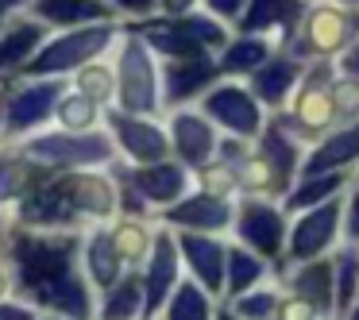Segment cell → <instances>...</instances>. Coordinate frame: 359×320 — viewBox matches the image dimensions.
<instances>
[{
  "label": "cell",
  "mask_w": 359,
  "mask_h": 320,
  "mask_svg": "<svg viewBox=\"0 0 359 320\" xmlns=\"http://www.w3.org/2000/svg\"><path fill=\"white\" fill-rule=\"evenodd\" d=\"M332 78H336L332 58H313V62L305 66L290 104L282 112H271V116H278L305 147H313L320 135H328L336 124H344L340 112H336V101H332Z\"/></svg>",
  "instance_id": "6da1fadb"
},
{
  "label": "cell",
  "mask_w": 359,
  "mask_h": 320,
  "mask_svg": "<svg viewBox=\"0 0 359 320\" xmlns=\"http://www.w3.org/2000/svg\"><path fill=\"white\" fill-rule=\"evenodd\" d=\"M355 35H359V4L355 0H309L294 43L282 50L305 58V62H313V58H332L336 62V55Z\"/></svg>",
  "instance_id": "7a4b0ae2"
},
{
  "label": "cell",
  "mask_w": 359,
  "mask_h": 320,
  "mask_svg": "<svg viewBox=\"0 0 359 320\" xmlns=\"http://www.w3.org/2000/svg\"><path fill=\"white\" fill-rule=\"evenodd\" d=\"M232 232L240 243H248L251 251H259L263 258H271V266L286 255V235H290V212L282 209V201L274 197H255L240 193L236 197V220Z\"/></svg>",
  "instance_id": "3957f363"
},
{
  "label": "cell",
  "mask_w": 359,
  "mask_h": 320,
  "mask_svg": "<svg viewBox=\"0 0 359 320\" xmlns=\"http://www.w3.org/2000/svg\"><path fill=\"white\" fill-rule=\"evenodd\" d=\"M340 243H344V193L290 216L286 255L278 263H305V258L317 255H332Z\"/></svg>",
  "instance_id": "277c9868"
},
{
  "label": "cell",
  "mask_w": 359,
  "mask_h": 320,
  "mask_svg": "<svg viewBox=\"0 0 359 320\" xmlns=\"http://www.w3.org/2000/svg\"><path fill=\"white\" fill-rule=\"evenodd\" d=\"M201 112L217 127H224L228 135H240V139H251V143L259 139L266 116H271V112L259 104V97L251 93V85L240 81V78L212 81V85L201 93Z\"/></svg>",
  "instance_id": "5b68a950"
},
{
  "label": "cell",
  "mask_w": 359,
  "mask_h": 320,
  "mask_svg": "<svg viewBox=\"0 0 359 320\" xmlns=\"http://www.w3.org/2000/svg\"><path fill=\"white\" fill-rule=\"evenodd\" d=\"M116 101L124 112H140V116H151L158 109V70L155 58L147 50V39L143 35H132L120 50L116 62Z\"/></svg>",
  "instance_id": "8992f818"
},
{
  "label": "cell",
  "mask_w": 359,
  "mask_h": 320,
  "mask_svg": "<svg viewBox=\"0 0 359 320\" xmlns=\"http://www.w3.org/2000/svg\"><path fill=\"white\" fill-rule=\"evenodd\" d=\"M274 278L286 289L302 293L320 316H336V278H332V255H317L305 263H274Z\"/></svg>",
  "instance_id": "52a82bcc"
},
{
  "label": "cell",
  "mask_w": 359,
  "mask_h": 320,
  "mask_svg": "<svg viewBox=\"0 0 359 320\" xmlns=\"http://www.w3.org/2000/svg\"><path fill=\"white\" fill-rule=\"evenodd\" d=\"M236 220V197H220V193H189L178 197L174 204H166V224L178 228V232H228Z\"/></svg>",
  "instance_id": "ba28073f"
},
{
  "label": "cell",
  "mask_w": 359,
  "mask_h": 320,
  "mask_svg": "<svg viewBox=\"0 0 359 320\" xmlns=\"http://www.w3.org/2000/svg\"><path fill=\"white\" fill-rule=\"evenodd\" d=\"M305 66H309L305 58H297V55H290V50L278 47L263 66H259V70H251L243 81L251 85V93L259 97V104H263L266 112H282L290 104V97H294Z\"/></svg>",
  "instance_id": "9c48e42d"
},
{
  "label": "cell",
  "mask_w": 359,
  "mask_h": 320,
  "mask_svg": "<svg viewBox=\"0 0 359 320\" xmlns=\"http://www.w3.org/2000/svg\"><path fill=\"white\" fill-rule=\"evenodd\" d=\"M305 8H309V0H248L236 32H259L271 35L278 47H290L302 27Z\"/></svg>",
  "instance_id": "30bf717a"
},
{
  "label": "cell",
  "mask_w": 359,
  "mask_h": 320,
  "mask_svg": "<svg viewBox=\"0 0 359 320\" xmlns=\"http://www.w3.org/2000/svg\"><path fill=\"white\" fill-rule=\"evenodd\" d=\"M178 270H182V247L178 235L170 228L155 232V243L147 251V274H143V293H147V312H158L166 305V297L178 286Z\"/></svg>",
  "instance_id": "8fae6325"
},
{
  "label": "cell",
  "mask_w": 359,
  "mask_h": 320,
  "mask_svg": "<svg viewBox=\"0 0 359 320\" xmlns=\"http://www.w3.org/2000/svg\"><path fill=\"white\" fill-rule=\"evenodd\" d=\"M182 263L189 266L197 281L212 297H224V266H228V243H220L212 232H178Z\"/></svg>",
  "instance_id": "7c38bea8"
},
{
  "label": "cell",
  "mask_w": 359,
  "mask_h": 320,
  "mask_svg": "<svg viewBox=\"0 0 359 320\" xmlns=\"http://www.w3.org/2000/svg\"><path fill=\"white\" fill-rule=\"evenodd\" d=\"M325 170H359V120H344L328 135H320L313 147H305L302 174H325Z\"/></svg>",
  "instance_id": "4fadbf2b"
},
{
  "label": "cell",
  "mask_w": 359,
  "mask_h": 320,
  "mask_svg": "<svg viewBox=\"0 0 359 320\" xmlns=\"http://www.w3.org/2000/svg\"><path fill=\"white\" fill-rule=\"evenodd\" d=\"M217 143H220L217 124H212L205 112L178 109L170 116V147H174V155H178L186 166L197 170V166L212 162V158H217Z\"/></svg>",
  "instance_id": "5bb4252c"
},
{
  "label": "cell",
  "mask_w": 359,
  "mask_h": 320,
  "mask_svg": "<svg viewBox=\"0 0 359 320\" xmlns=\"http://www.w3.org/2000/svg\"><path fill=\"white\" fill-rule=\"evenodd\" d=\"M112 35H116V32H112L109 24L86 27V32H74V35H62V39L50 43V47L35 58L32 70L35 74H66V70H74V66L89 62L93 55H101V50L112 43Z\"/></svg>",
  "instance_id": "9a60e30c"
},
{
  "label": "cell",
  "mask_w": 359,
  "mask_h": 320,
  "mask_svg": "<svg viewBox=\"0 0 359 320\" xmlns=\"http://www.w3.org/2000/svg\"><path fill=\"white\" fill-rule=\"evenodd\" d=\"M220 62L209 55H194V58H174L163 70V101L166 104H186L194 97H201L212 81H220Z\"/></svg>",
  "instance_id": "2e32d148"
},
{
  "label": "cell",
  "mask_w": 359,
  "mask_h": 320,
  "mask_svg": "<svg viewBox=\"0 0 359 320\" xmlns=\"http://www.w3.org/2000/svg\"><path fill=\"white\" fill-rule=\"evenodd\" d=\"M112 132H116L120 147L135 158V162H158L170 155V135L163 127H155L151 120H143L140 112H112Z\"/></svg>",
  "instance_id": "e0dca14e"
},
{
  "label": "cell",
  "mask_w": 359,
  "mask_h": 320,
  "mask_svg": "<svg viewBox=\"0 0 359 320\" xmlns=\"http://www.w3.org/2000/svg\"><path fill=\"white\" fill-rule=\"evenodd\" d=\"M355 181V174L351 170H325V174H297L294 186L286 189V197H282V209L294 216V212L302 209H313V204H325L332 201V197L348 193V186Z\"/></svg>",
  "instance_id": "ac0fdd59"
},
{
  "label": "cell",
  "mask_w": 359,
  "mask_h": 320,
  "mask_svg": "<svg viewBox=\"0 0 359 320\" xmlns=\"http://www.w3.org/2000/svg\"><path fill=\"white\" fill-rule=\"evenodd\" d=\"M278 50V43L271 39V35H259V32H236L232 39L224 43V50L217 55L220 62V74L224 78H248L251 70H259V66L266 62V58Z\"/></svg>",
  "instance_id": "d6986e66"
},
{
  "label": "cell",
  "mask_w": 359,
  "mask_h": 320,
  "mask_svg": "<svg viewBox=\"0 0 359 320\" xmlns=\"http://www.w3.org/2000/svg\"><path fill=\"white\" fill-rule=\"evenodd\" d=\"M135 189H140L143 201L151 204H174L178 197H186L189 189V174L186 162H143V170H135Z\"/></svg>",
  "instance_id": "ffe728a7"
},
{
  "label": "cell",
  "mask_w": 359,
  "mask_h": 320,
  "mask_svg": "<svg viewBox=\"0 0 359 320\" xmlns=\"http://www.w3.org/2000/svg\"><path fill=\"white\" fill-rule=\"evenodd\" d=\"M236 178H240V193L274 197V201H282V197H286V189L294 186V178H290L278 162H271L263 151H255V147H251L248 158H240V162H236Z\"/></svg>",
  "instance_id": "44dd1931"
},
{
  "label": "cell",
  "mask_w": 359,
  "mask_h": 320,
  "mask_svg": "<svg viewBox=\"0 0 359 320\" xmlns=\"http://www.w3.org/2000/svg\"><path fill=\"white\" fill-rule=\"evenodd\" d=\"M32 155L47 162H104L112 155V143L104 135H50L35 143Z\"/></svg>",
  "instance_id": "7402d4cb"
},
{
  "label": "cell",
  "mask_w": 359,
  "mask_h": 320,
  "mask_svg": "<svg viewBox=\"0 0 359 320\" xmlns=\"http://www.w3.org/2000/svg\"><path fill=\"white\" fill-rule=\"evenodd\" d=\"M20 266H24L27 286H35L43 293V286L66 278V266H70V247L62 243H20Z\"/></svg>",
  "instance_id": "603a6c76"
},
{
  "label": "cell",
  "mask_w": 359,
  "mask_h": 320,
  "mask_svg": "<svg viewBox=\"0 0 359 320\" xmlns=\"http://www.w3.org/2000/svg\"><path fill=\"white\" fill-rule=\"evenodd\" d=\"M271 258H263L259 251H251L248 243H228V266H224V297H236L243 289L259 286L271 278Z\"/></svg>",
  "instance_id": "cb8c5ba5"
},
{
  "label": "cell",
  "mask_w": 359,
  "mask_h": 320,
  "mask_svg": "<svg viewBox=\"0 0 359 320\" xmlns=\"http://www.w3.org/2000/svg\"><path fill=\"white\" fill-rule=\"evenodd\" d=\"M332 278H336V316H348L359 301V239H344L332 251Z\"/></svg>",
  "instance_id": "d4e9b609"
},
{
  "label": "cell",
  "mask_w": 359,
  "mask_h": 320,
  "mask_svg": "<svg viewBox=\"0 0 359 320\" xmlns=\"http://www.w3.org/2000/svg\"><path fill=\"white\" fill-rule=\"evenodd\" d=\"M143 39H147V47H155L158 55L166 58H194V55H209V50L201 47L197 39H189L186 27L178 24V16L163 20V24H147L143 27Z\"/></svg>",
  "instance_id": "484cf974"
},
{
  "label": "cell",
  "mask_w": 359,
  "mask_h": 320,
  "mask_svg": "<svg viewBox=\"0 0 359 320\" xmlns=\"http://www.w3.org/2000/svg\"><path fill=\"white\" fill-rule=\"evenodd\" d=\"M228 301H232V316H240V320H266V316H278L282 281L271 274L266 281H259V286H251V289H243V293L228 297Z\"/></svg>",
  "instance_id": "4316f807"
},
{
  "label": "cell",
  "mask_w": 359,
  "mask_h": 320,
  "mask_svg": "<svg viewBox=\"0 0 359 320\" xmlns=\"http://www.w3.org/2000/svg\"><path fill=\"white\" fill-rule=\"evenodd\" d=\"M163 309H166L170 320H205V316H212V293L197 278L194 281H178Z\"/></svg>",
  "instance_id": "83f0119b"
},
{
  "label": "cell",
  "mask_w": 359,
  "mask_h": 320,
  "mask_svg": "<svg viewBox=\"0 0 359 320\" xmlns=\"http://www.w3.org/2000/svg\"><path fill=\"white\" fill-rule=\"evenodd\" d=\"M89 270H93V281H101V286H116L120 281V263H124V255H120L116 239H112L109 232H97L93 239H89Z\"/></svg>",
  "instance_id": "f1b7e54d"
},
{
  "label": "cell",
  "mask_w": 359,
  "mask_h": 320,
  "mask_svg": "<svg viewBox=\"0 0 359 320\" xmlns=\"http://www.w3.org/2000/svg\"><path fill=\"white\" fill-rule=\"evenodd\" d=\"M58 189L70 197V204H78V209H89V212H97V216H104V212L116 204V193H112V186H109V181H101V178H70V181H62Z\"/></svg>",
  "instance_id": "f546056e"
},
{
  "label": "cell",
  "mask_w": 359,
  "mask_h": 320,
  "mask_svg": "<svg viewBox=\"0 0 359 320\" xmlns=\"http://www.w3.org/2000/svg\"><path fill=\"white\" fill-rule=\"evenodd\" d=\"M178 24L186 27L189 39H197L209 55H220L224 50V43L232 39V32H228L224 20H217L212 12H205V16H194V12H186V16H178Z\"/></svg>",
  "instance_id": "4dcf8cb0"
},
{
  "label": "cell",
  "mask_w": 359,
  "mask_h": 320,
  "mask_svg": "<svg viewBox=\"0 0 359 320\" xmlns=\"http://www.w3.org/2000/svg\"><path fill=\"white\" fill-rule=\"evenodd\" d=\"M39 12L47 20H58V24H81V20L109 16V8L97 4V0H39Z\"/></svg>",
  "instance_id": "1f68e13d"
},
{
  "label": "cell",
  "mask_w": 359,
  "mask_h": 320,
  "mask_svg": "<svg viewBox=\"0 0 359 320\" xmlns=\"http://www.w3.org/2000/svg\"><path fill=\"white\" fill-rule=\"evenodd\" d=\"M55 97H58V85H35V89H27V93H20L16 104H12L8 124H12V127L35 124V120H39L43 112L50 109V101H55Z\"/></svg>",
  "instance_id": "d6a6232c"
},
{
  "label": "cell",
  "mask_w": 359,
  "mask_h": 320,
  "mask_svg": "<svg viewBox=\"0 0 359 320\" xmlns=\"http://www.w3.org/2000/svg\"><path fill=\"white\" fill-rule=\"evenodd\" d=\"M147 309V293H143L140 278H124L112 286L109 301H104V316H140Z\"/></svg>",
  "instance_id": "836d02e7"
},
{
  "label": "cell",
  "mask_w": 359,
  "mask_h": 320,
  "mask_svg": "<svg viewBox=\"0 0 359 320\" xmlns=\"http://www.w3.org/2000/svg\"><path fill=\"white\" fill-rule=\"evenodd\" d=\"M70 216V197L62 193V189H47V193H39L32 204H27V220H43V224H55V220H66Z\"/></svg>",
  "instance_id": "e575fe53"
},
{
  "label": "cell",
  "mask_w": 359,
  "mask_h": 320,
  "mask_svg": "<svg viewBox=\"0 0 359 320\" xmlns=\"http://www.w3.org/2000/svg\"><path fill=\"white\" fill-rule=\"evenodd\" d=\"M332 101L340 120H359V78L355 74H340L332 78Z\"/></svg>",
  "instance_id": "d590c367"
},
{
  "label": "cell",
  "mask_w": 359,
  "mask_h": 320,
  "mask_svg": "<svg viewBox=\"0 0 359 320\" xmlns=\"http://www.w3.org/2000/svg\"><path fill=\"white\" fill-rule=\"evenodd\" d=\"M35 39H39V32H35V27H16V32L8 35V39L0 43V66L20 62V58H24L27 50L35 47Z\"/></svg>",
  "instance_id": "8d00e7d4"
},
{
  "label": "cell",
  "mask_w": 359,
  "mask_h": 320,
  "mask_svg": "<svg viewBox=\"0 0 359 320\" xmlns=\"http://www.w3.org/2000/svg\"><path fill=\"white\" fill-rule=\"evenodd\" d=\"M112 239H116L120 255H124V258H132V263H140V258H143V255H147V251H151V243H155V235H147V232H143V228L128 224L124 232H120V235H112Z\"/></svg>",
  "instance_id": "74e56055"
},
{
  "label": "cell",
  "mask_w": 359,
  "mask_h": 320,
  "mask_svg": "<svg viewBox=\"0 0 359 320\" xmlns=\"http://www.w3.org/2000/svg\"><path fill=\"white\" fill-rule=\"evenodd\" d=\"M97 116V97H66L62 101V124L66 127H89Z\"/></svg>",
  "instance_id": "f35d334b"
},
{
  "label": "cell",
  "mask_w": 359,
  "mask_h": 320,
  "mask_svg": "<svg viewBox=\"0 0 359 320\" xmlns=\"http://www.w3.org/2000/svg\"><path fill=\"white\" fill-rule=\"evenodd\" d=\"M50 301H55L62 312L81 316V312H86V289H81L78 278H62V281H58V289L50 293Z\"/></svg>",
  "instance_id": "ab89813d"
},
{
  "label": "cell",
  "mask_w": 359,
  "mask_h": 320,
  "mask_svg": "<svg viewBox=\"0 0 359 320\" xmlns=\"http://www.w3.org/2000/svg\"><path fill=\"white\" fill-rule=\"evenodd\" d=\"M278 316L282 320H320V312L313 309L309 301H305L302 293H294V289L282 286V301H278Z\"/></svg>",
  "instance_id": "60d3db41"
},
{
  "label": "cell",
  "mask_w": 359,
  "mask_h": 320,
  "mask_svg": "<svg viewBox=\"0 0 359 320\" xmlns=\"http://www.w3.org/2000/svg\"><path fill=\"white\" fill-rule=\"evenodd\" d=\"M344 239H359V178L344 193Z\"/></svg>",
  "instance_id": "b9f144b4"
},
{
  "label": "cell",
  "mask_w": 359,
  "mask_h": 320,
  "mask_svg": "<svg viewBox=\"0 0 359 320\" xmlns=\"http://www.w3.org/2000/svg\"><path fill=\"white\" fill-rule=\"evenodd\" d=\"M243 8H248V0H205V12H212L224 24H240Z\"/></svg>",
  "instance_id": "7bdbcfd3"
},
{
  "label": "cell",
  "mask_w": 359,
  "mask_h": 320,
  "mask_svg": "<svg viewBox=\"0 0 359 320\" xmlns=\"http://www.w3.org/2000/svg\"><path fill=\"white\" fill-rule=\"evenodd\" d=\"M81 89H86L89 97H97V101H101V97H109L112 78H109L104 70H93V74H86V78H81Z\"/></svg>",
  "instance_id": "ee69618b"
},
{
  "label": "cell",
  "mask_w": 359,
  "mask_h": 320,
  "mask_svg": "<svg viewBox=\"0 0 359 320\" xmlns=\"http://www.w3.org/2000/svg\"><path fill=\"white\" fill-rule=\"evenodd\" d=\"M336 70H340V74H355V78H359V35L340 50V55H336Z\"/></svg>",
  "instance_id": "f6af8a7d"
},
{
  "label": "cell",
  "mask_w": 359,
  "mask_h": 320,
  "mask_svg": "<svg viewBox=\"0 0 359 320\" xmlns=\"http://www.w3.org/2000/svg\"><path fill=\"white\" fill-rule=\"evenodd\" d=\"M20 181H24V170L20 166H4L0 170V197H12L20 189Z\"/></svg>",
  "instance_id": "bcb514c9"
},
{
  "label": "cell",
  "mask_w": 359,
  "mask_h": 320,
  "mask_svg": "<svg viewBox=\"0 0 359 320\" xmlns=\"http://www.w3.org/2000/svg\"><path fill=\"white\" fill-rule=\"evenodd\" d=\"M197 0H158V8L166 12V16H186V12H194Z\"/></svg>",
  "instance_id": "7dc6e473"
},
{
  "label": "cell",
  "mask_w": 359,
  "mask_h": 320,
  "mask_svg": "<svg viewBox=\"0 0 359 320\" xmlns=\"http://www.w3.org/2000/svg\"><path fill=\"white\" fill-rule=\"evenodd\" d=\"M116 4H120L124 12H135V16H143V12H151V8H155L158 0H116Z\"/></svg>",
  "instance_id": "c3c4849f"
},
{
  "label": "cell",
  "mask_w": 359,
  "mask_h": 320,
  "mask_svg": "<svg viewBox=\"0 0 359 320\" xmlns=\"http://www.w3.org/2000/svg\"><path fill=\"white\" fill-rule=\"evenodd\" d=\"M27 312L24 309H16V305H4V309H0V320H24Z\"/></svg>",
  "instance_id": "681fc988"
},
{
  "label": "cell",
  "mask_w": 359,
  "mask_h": 320,
  "mask_svg": "<svg viewBox=\"0 0 359 320\" xmlns=\"http://www.w3.org/2000/svg\"><path fill=\"white\" fill-rule=\"evenodd\" d=\"M348 320H359V301L351 305V312H348Z\"/></svg>",
  "instance_id": "f907efd6"
},
{
  "label": "cell",
  "mask_w": 359,
  "mask_h": 320,
  "mask_svg": "<svg viewBox=\"0 0 359 320\" xmlns=\"http://www.w3.org/2000/svg\"><path fill=\"white\" fill-rule=\"evenodd\" d=\"M12 4H16V0H0V12H8Z\"/></svg>",
  "instance_id": "816d5d0a"
},
{
  "label": "cell",
  "mask_w": 359,
  "mask_h": 320,
  "mask_svg": "<svg viewBox=\"0 0 359 320\" xmlns=\"http://www.w3.org/2000/svg\"><path fill=\"white\" fill-rule=\"evenodd\" d=\"M0 289H4V278H0Z\"/></svg>",
  "instance_id": "f5cc1de1"
},
{
  "label": "cell",
  "mask_w": 359,
  "mask_h": 320,
  "mask_svg": "<svg viewBox=\"0 0 359 320\" xmlns=\"http://www.w3.org/2000/svg\"><path fill=\"white\" fill-rule=\"evenodd\" d=\"M355 4H359V0H355Z\"/></svg>",
  "instance_id": "db71d44e"
}]
</instances>
